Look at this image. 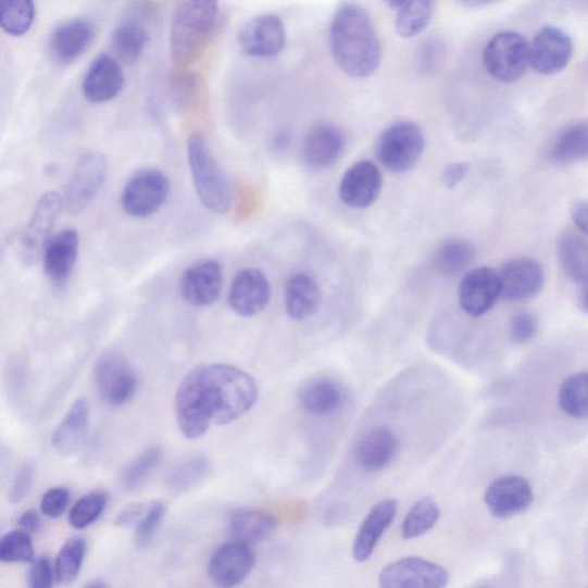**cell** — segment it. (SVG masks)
I'll return each instance as SVG.
<instances>
[{
    "label": "cell",
    "mask_w": 588,
    "mask_h": 588,
    "mask_svg": "<svg viewBox=\"0 0 588 588\" xmlns=\"http://www.w3.org/2000/svg\"><path fill=\"white\" fill-rule=\"evenodd\" d=\"M255 379L230 364L214 363L191 371L179 384L175 411L179 430L189 439L230 424L253 409Z\"/></svg>",
    "instance_id": "obj_1"
},
{
    "label": "cell",
    "mask_w": 588,
    "mask_h": 588,
    "mask_svg": "<svg viewBox=\"0 0 588 588\" xmlns=\"http://www.w3.org/2000/svg\"><path fill=\"white\" fill-rule=\"evenodd\" d=\"M330 49L336 65L353 78H366L377 71L380 43L366 9L354 2L337 9L330 27Z\"/></svg>",
    "instance_id": "obj_2"
},
{
    "label": "cell",
    "mask_w": 588,
    "mask_h": 588,
    "mask_svg": "<svg viewBox=\"0 0 588 588\" xmlns=\"http://www.w3.org/2000/svg\"><path fill=\"white\" fill-rule=\"evenodd\" d=\"M220 0H178L171 25V57L178 66L197 62L216 28Z\"/></svg>",
    "instance_id": "obj_3"
},
{
    "label": "cell",
    "mask_w": 588,
    "mask_h": 588,
    "mask_svg": "<svg viewBox=\"0 0 588 588\" xmlns=\"http://www.w3.org/2000/svg\"><path fill=\"white\" fill-rule=\"evenodd\" d=\"M188 159L201 204L215 214L228 213L233 204L230 180L204 136L193 135L189 138Z\"/></svg>",
    "instance_id": "obj_4"
},
{
    "label": "cell",
    "mask_w": 588,
    "mask_h": 588,
    "mask_svg": "<svg viewBox=\"0 0 588 588\" xmlns=\"http://www.w3.org/2000/svg\"><path fill=\"white\" fill-rule=\"evenodd\" d=\"M424 150V133L413 121H400L391 125L379 135L376 143L379 164L395 174L413 170Z\"/></svg>",
    "instance_id": "obj_5"
},
{
    "label": "cell",
    "mask_w": 588,
    "mask_h": 588,
    "mask_svg": "<svg viewBox=\"0 0 588 588\" xmlns=\"http://www.w3.org/2000/svg\"><path fill=\"white\" fill-rule=\"evenodd\" d=\"M483 64L486 72L500 83L513 84L531 65V48L521 34L503 32L486 46Z\"/></svg>",
    "instance_id": "obj_6"
},
{
    "label": "cell",
    "mask_w": 588,
    "mask_h": 588,
    "mask_svg": "<svg viewBox=\"0 0 588 588\" xmlns=\"http://www.w3.org/2000/svg\"><path fill=\"white\" fill-rule=\"evenodd\" d=\"M170 192V179L164 173L155 168L140 170L128 179L121 195V205L133 217H149L164 207Z\"/></svg>",
    "instance_id": "obj_7"
},
{
    "label": "cell",
    "mask_w": 588,
    "mask_h": 588,
    "mask_svg": "<svg viewBox=\"0 0 588 588\" xmlns=\"http://www.w3.org/2000/svg\"><path fill=\"white\" fill-rule=\"evenodd\" d=\"M108 174V161L99 152L91 151L79 157L63 196L64 209L72 215L85 211L101 187Z\"/></svg>",
    "instance_id": "obj_8"
},
{
    "label": "cell",
    "mask_w": 588,
    "mask_h": 588,
    "mask_svg": "<svg viewBox=\"0 0 588 588\" xmlns=\"http://www.w3.org/2000/svg\"><path fill=\"white\" fill-rule=\"evenodd\" d=\"M93 375L98 393L112 405H124L136 395L137 375L123 354L110 351L101 355Z\"/></svg>",
    "instance_id": "obj_9"
},
{
    "label": "cell",
    "mask_w": 588,
    "mask_h": 588,
    "mask_svg": "<svg viewBox=\"0 0 588 588\" xmlns=\"http://www.w3.org/2000/svg\"><path fill=\"white\" fill-rule=\"evenodd\" d=\"M64 209L63 196L48 192L39 199L35 212L20 240V254L26 265H34L43 257L53 229Z\"/></svg>",
    "instance_id": "obj_10"
},
{
    "label": "cell",
    "mask_w": 588,
    "mask_h": 588,
    "mask_svg": "<svg viewBox=\"0 0 588 588\" xmlns=\"http://www.w3.org/2000/svg\"><path fill=\"white\" fill-rule=\"evenodd\" d=\"M449 581V573L443 566L414 556L390 563L378 576L383 588H442Z\"/></svg>",
    "instance_id": "obj_11"
},
{
    "label": "cell",
    "mask_w": 588,
    "mask_h": 588,
    "mask_svg": "<svg viewBox=\"0 0 588 588\" xmlns=\"http://www.w3.org/2000/svg\"><path fill=\"white\" fill-rule=\"evenodd\" d=\"M254 565L252 546L233 539L214 552L209 563V575L217 586L234 587L249 577Z\"/></svg>",
    "instance_id": "obj_12"
},
{
    "label": "cell",
    "mask_w": 588,
    "mask_h": 588,
    "mask_svg": "<svg viewBox=\"0 0 588 588\" xmlns=\"http://www.w3.org/2000/svg\"><path fill=\"white\" fill-rule=\"evenodd\" d=\"M381 188L383 176L378 166L370 160H362L343 174L339 198L350 209H368L378 199Z\"/></svg>",
    "instance_id": "obj_13"
},
{
    "label": "cell",
    "mask_w": 588,
    "mask_h": 588,
    "mask_svg": "<svg viewBox=\"0 0 588 588\" xmlns=\"http://www.w3.org/2000/svg\"><path fill=\"white\" fill-rule=\"evenodd\" d=\"M501 297L499 273L479 267L463 276L459 288L460 306L466 314L479 317L490 312Z\"/></svg>",
    "instance_id": "obj_14"
},
{
    "label": "cell",
    "mask_w": 588,
    "mask_h": 588,
    "mask_svg": "<svg viewBox=\"0 0 588 588\" xmlns=\"http://www.w3.org/2000/svg\"><path fill=\"white\" fill-rule=\"evenodd\" d=\"M271 296L272 288L265 273L258 268H246L234 277L228 301L237 315L252 317L268 306Z\"/></svg>",
    "instance_id": "obj_15"
},
{
    "label": "cell",
    "mask_w": 588,
    "mask_h": 588,
    "mask_svg": "<svg viewBox=\"0 0 588 588\" xmlns=\"http://www.w3.org/2000/svg\"><path fill=\"white\" fill-rule=\"evenodd\" d=\"M239 46L253 58L276 57L286 47V27L274 14L253 17L239 33Z\"/></svg>",
    "instance_id": "obj_16"
},
{
    "label": "cell",
    "mask_w": 588,
    "mask_h": 588,
    "mask_svg": "<svg viewBox=\"0 0 588 588\" xmlns=\"http://www.w3.org/2000/svg\"><path fill=\"white\" fill-rule=\"evenodd\" d=\"M531 66L541 75H556L570 65L574 45L570 35L556 27H543L535 36Z\"/></svg>",
    "instance_id": "obj_17"
},
{
    "label": "cell",
    "mask_w": 588,
    "mask_h": 588,
    "mask_svg": "<svg viewBox=\"0 0 588 588\" xmlns=\"http://www.w3.org/2000/svg\"><path fill=\"white\" fill-rule=\"evenodd\" d=\"M125 83V73L118 60L109 53H101L85 75L83 93L90 103L104 104L123 91Z\"/></svg>",
    "instance_id": "obj_18"
},
{
    "label": "cell",
    "mask_w": 588,
    "mask_h": 588,
    "mask_svg": "<svg viewBox=\"0 0 588 588\" xmlns=\"http://www.w3.org/2000/svg\"><path fill=\"white\" fill-rule=\"evenodd\" d=\"M501 298L524 301L535 298L543 288L545 273L540 263L531 258L506 262L499 273Z\"/></svg>",
    "instance_id": "obj_19"
},
{
    "label": "cell",
    "mask_w": 588,
    "mask_h": 588,
    "mask_svg": "<svg viewBox=\"0 0 588 588\" xmlns=\"http://www.w3.org/2000/svg\"><path fill=\"white\" fill-rule=\"evenodd\" d=\"M347 147L343 132L329 124L313 127L301 148L303 164L312 171H326L333 167Z\"/></svg>",
    "instance_id": "obj_20"
},
{
    "label": "cell",
    "mask_w": 588,
    "mask_h": 588,
    "mask_svg": "<svg viewBox=\"0 0 588 588\" xmlns=\"http://www.w3.org/2000/svg\"><path fill=\"white\" fill-rule=\"evenodd\" d=\"M484 499L493 516L510 518L529 509L534 492L529 481L524 478L504 476L490 484Z\"/></svg>",
    "instance_id": "obj_21"
},
{
    "label": "cell",
    "mask_w": 588,
    "mask_h": 588,
    "mask_svg": "<svg viewBox=\"0 0 588 588\" xmlns=\"http://www.w3.org/2000/svg\"><path fill=\"white\" fill-rule=\"evenodd\" d=\"M223 283L220 263L214 260L200 261L182 275L179 290L189 305L208 308L218 299Z\"/></svg>",
    "instance_id": "obj_22"
},
{
    "label": "cell",
    "mask_w": 588,
    "mask_h": 588,
    "mask_svg": "<svg viewBox=\"0 0 588 588\" xmlns=\"http://www.w3.org/2000/svg\"><path fill=\"white\" fill-rule=\"evenodd\" d=\"M397 511L396 500H384L377 503L363 520L352 547L353 559L358 563L371 559L380 538L395 521Z\"/></svg>",
    "instance_id": "obj_23"
},
{
    "label": "cell",
    "mask_w": 588,
    "mask_h": 588,
    "mask_svg": "<svg viewBox=\"0 0 588 588\" xmlns=\"http://www.w3.org/2000/svg\"><path fill=\"white\" fill-rule=\"evenodd\" d=\"M93 36L95 28L88 20H70L53 30L49 45L50 51L57 62L71 64L87 51Z\"/></svg>",
    "instance_id": "obj_24"
},
{
    "label": "cell",
    "mask_w": 588,
    "mask_h": 588,
    "mask_svg": "<svg viewBox=\"0 0 588 588\" xmlns=\"http://www.w3.org/2000/svg\"><path fill=\"white\" fill-rule=\"evenodd\" d=\"M78 250L79 236L75 229H64L52 236L42 257L46 276L53 283L66 280L75 266Z\"/></svg>",
    "instance_id": "obj_25"
},
{
    "label": "cell",
    "mask_w": 588,
    "mask_h": 588,
    "mask_svg": "<svg viewBox=\"0 0 588 588\" xmlns=\"http://www.w3.org/2000/svg\"><path fill=\"white\" fill-rule=\"evenodd\" d=\"M89 403L77 399L52 436L53 448L63 455H72L84 448L89 431Z\"/></svg>",
    "instance_id": "obj_26"
},
{
    "label": "cell",
    "mask_w": 588,
    "mask_h": 588,
    "mask_svg": "<svg viewBox=\"0 0 588 588\" xmlns=\"http://www.w3.org/2000/svg\"><path fill=\"white\" fill-rule=\"evenodd\" d=\"M143 17L138 11H132L114 29L111 45L118 62L134 64L145 52L149 42V29Z\"/></svg>",
    "instance_id": "obj_27"
},
{
    "label": "cell",
    "mask_w": 588,
    "mask_h": 588,
    "mask_svg": "<svg viewBox=\"0 0 588 588\" xmlns=\"http://www.w3.org/2000/svg\"><path fill=\"white\" fill-rule=\"evenodd\" d=\"M399 440L387 428H377L364 435L356 446V460L366 472L387 468L398 453Z\"/></svg>",
    "instance_id": "obj_28"
},
{
    "label": "cell",
    "mask_w": 588,
    "mask_h": 588,
    "mask_svg": "<svg viewBox=\"0 0 588 588\" xmlns=\"http://www.w3.org/2000/svg\"><path fill=\"white\" fill-rule=\"evenodd\" d=\"M322 302L317 282L306 273L291 276L286 287V311L293 321H306L314 316Z\"/></svg>",
    "instance_id": "obj_29"
},
{
    "label": "cell",
    "mask_w": 588,
    "mask_h": 588,
    "mask_svg": "<svg viewBox=\"0 0 588 588\" xmlns=\"http://www.w3.org/2000/svg\"><path fill=\"white\" fill-rule=\"evenodd\" d=\"M298 399L303 411L313 415H329L341 408L343 392L335 380L317 378L301 388Z\"/></svg>",
    "instance_id": "obj_30"
},
{
    "label": "cell",
    "mask_w": 588,
    "mask_h": 588,
    "mask_svg": "<svg viewBox=\"0 0 588 588\" xmlns=\"http://www.w3.org/2000/svg\"><path fill=\"white\" fill-rule=\"evenodd\" d=\"M558 258L564 274L588 286V240L575 232H565L558 240Z\"/></svg>",
    "instance_id": "obj_31"
},
{
    "label": "cell",
    "mask_w": 588,
    "mask_h": 588,
    "mask_svg": "<svg viewBox=\"0 0 588 588\" xmlns=\"http://www.w3.org/2000/svg\"><path fill=\"white\" fill-rule=\"evenodd\" d=\"M277 525V520L268 513L240 510L230 516L229 533L234 540L252 546L271 537Z\"/></svg>",
    "instance_id": "obj_32"
},
{
    "label": "cell",
    "mask_w": 588,
    "mask_h": 588,
    "mask_svg": "<svg viewBox=\"0 0 588 588\" xmlns=\"http://www.w3.org/2000/svg\"><path fill=\"white\" fill-rule=\"evenodd\" d=\"M476 260V250L465 239H450L437 249L433 265L436 272L446 277H456L468 272Z\"/></svg>",
    "instance_id": "obj_33"
},
{
    "label": "cell",
    "mask_w": 588,
    "mask_h": 588,
    "mask_svg": "<svg viewBox=\"0 0 588 588\" xmlns=\"http://www.w3.org/2000/svg\"><path fill=\"white\" fill-rule=\"evenodd\" d=\"M554 164L570 165L588 159V124L580 123L562 130L551 148Z\"/></svg>",
    "instance_id": "obj_34"
},
{
    "label": "cell",
    "mask_w": 588,
    "mask_h": 588,
    "mask_svg": "<svg viewBox=\"0 0 588 588\" xmlns=\"http://www.w3.org/2000/svg\"><path fill=\"white\" fill-rule=\"evenodd\" d=\"M212 473V463L204 455H196L178 462L166 476L168 490L188 492L204 483Z\"/></svg>",
    "instance_id": "obj_35"
},
{
    "label": "cell",
    "mask_w": 588,
    "mask_h": 588,
    "mask_svg": "<svg viewBox=\"0 0 588 588\" xmlns=\"http://www.w3.org/2000/svg\"><path fill=\"white\" fill-rule=\"evenodd\" d=\"M436 3L437 0H405L397 15V33L403 38L420 35L429 26Z\"/></svg>",
    "instance_id": "obj_36"
},
{
    "label": "cell",
    "mask_w": 588,
    "mask_h": 588,
    "mask_svg": "<svg viewBox=\"0 0 588 588\" xmlns=\"http://www.w3.org/2000/svg\"><path fill=\"white\" fill-rule=\"evenodd\" d=\"M34 0H0V26L11 36L27 34L35 22Z\"/></svg>",
    "instance_id": "obj_37"
},
{
    "label": "cell",
    "mask_w": 588,
    "mask_h": 588,
    "mask_svg": "<svg viewBox=\"0 0 588 588\" xmlns=\"http://www.w3.org/2000/svg\"><path fill=\"white\" fill-rule=\"evenodd\" d=\"M559 403L566 415L588 418V373L575 374L562 384Z\"/></svg>",
    "instance_id": "obj_38"
},
{
    "label": "cell",
    "mask_w": 588,
    "mask_h": 588,
    "mask_svg": "<svg viewBox=\"0 0 588 588\" xmlns=\"http://www.w3.org/2000/svg\"><path fill=\"white\" fill-rule=\"evenodd\" d=\"M439 516L440 510L435 500L428 497L418 500L402 523L403 539L413 540L429 533L437 524Z\"/></svg>",
    "instance_id": "obj_39"
},
{
    "label": "cell",
    "mask_w": 588,
    "mask_h": 588,
    "mask_svg": "<svg viewBox=\"0 0 588 588\" xmlns=\"http://www.w3.org/2000/svg\"><path fill=\"white\" fill-rule=\"evenodd\" d=\"M87 553V542L83 538L68 540L60 550L55 563V579L60 584L74 581L84 565Z\"/></svg>",
    "instance_id": "obj_40"
},
{
    "label": "cell",
    "mask_w": 588,
    "mask_h": 588,
    "mask_svg": "<svg viewBox=\"0 0 588 588\" xmlns=\"http://www.w3.org/2000/svg\"><path fill=\"white\" fill-rule=\"evenodd\" d=\"M108 504L104 492H92L80 498L70 512V524L76 530H84L103 515Z\"/></svg>",
    "instance_id": "obj_41"
},
{
    "label": "cell",
    "mask_w": 588,
    "mask_h": 588,
    "mask_svg": "<svg viewBox=\"0 0 588 588\" xmlns=\"http://www.w3.org/2000/svg\"><path fill=\"white\" fill-rule=\"evenodd\" d=\"M162 459L159 448H152L141 453L128 466L123 476L125 489L133 491L143 485L158 468Z\"/></svg>",
    "instance_id": "obj_42"
},
{
    "label": "cell",
    "mask_w": 588,
    "mask_h": 588,
    "mask_svg": "<svg viewBox=\"0 0 588 588\" xmlns=\"http://www.w3.org/2000/svg\"><path fill=\"white\" fill-rule=\"evenodd\" d=\"M0 560L4 563H26L34 560V546L30 534L14 530L0 540Z\"/></svg>",
    "instance_id": "obj_43"
},
{
    "label": "cell",
    "mask_w": 588,
    "mask_h": 588,
    "mask_svg": "<svg viewBox=\"0 0 588 588\" xmlns=\"http://www.w3.org/2000/svg\"><path fill=\"white\" fill-rule=\"evenodd\" d=\"M165 515L166 506L164 503L153 502L148 505L143 516L136 523L135 541L140 549L147 547L153 539Z\"/></svg>",
    "instance_id": "obj_44"
},
{
    "label": "cell",
    "mask_w": 588,
    "mask_h": 588,
    "mask_svg": "<svg viewBox=\"0 0 588 588\" xmlns=\"http://www.w3.org/2000/svg\"><path fill=\"white\" fill-rule=\"evenodd\" d=\"M71 495L67 489L54 488L45 493L40 500V511L50 518L62 516L68 509Z\"/></svg>",
    "instance_id": "obj_45"
},
{
    "label": "cell",
    "mask_w": 588,
    "mask_h": 588,
    "mask_svg": "<svg viewBox=\"0 0 588 588\" xmlns=\"http://www.w3.org/2000/svg\"><path fill=\"white\" fill-rule=\"evenodd\" d=\"M29 586L33 588H50L55 579L54 564L47 556L33 560L29 575Z\"/></svg>",
    "instance_id": "obj_46"
},
{
    "label": "cell",
    "mask_w": 588,
    "mask_h": 588,
    "mask_svg": "<svg viewBox=\"0 0 588 588\" xmlns=\"http://www.w3.org/2000/svg\"><path fill=\"white\" fill-rule=\"evenodd\" d=\"M539 324L537 318L530 313H520L515 315L511 323V336L517 343L530 341L538 334Z\"/></svg>",
    "instance_id": "obj_47"
},
{
    "label": "cell",
    "mask_w": 588,
    "mask_h": 588,
    "mask_svg": "<svg viewBox=\"0 0 588 588\" xmlns=\"http://www.w3.org/2000/svg\"><path fill=\"white\" fill-rule=\"evenodd\" d=\"M35 470L30 463H26L15 474L11 490L9 493L12 502L24 500L32 490L34 484Z\"/></svg>",
    "instance_id": "obj_48"
},
{
    "label": "cell",
    "mask_w": 588,
    "mask_h": 588,
    "mask_svg": "<svg viewBox=\"0 0 588 588\" xmlns=\"http://www.w3.org/2000/svg\"><path fill=\"white\" fill-rule=\"evenodd\" d=\"M471 166L466 162H454V164L449 165L442 172V184L446 188L454 189L464 179L466 174L470 173Z\"/></svg>",
    "instance_id": "obj_49"
},
{
    "label": "cell",
    "mask_w": 588,
    "mask_h": 588,
    "mask_svg": "<svg viewBox=\"0 0 588 588\" xmlns=\"http://www.w3.org/2000/svg\"><path fill=\"white\" fill-rule=\"evenodd\" d=\"M148 505L143 503L128 505L127 509H125L117 515L115 520L116 525L126 526L133 523H137L139 518L146 513Z\"/></svg>",
    "instance_id": "obj_50"
},
{
    "label": "cell",
    "mask_w": 588,
    "mask_h": 588,
    "mask_svg": "<svg viewBox=\"0 0 588 588\" xmlns=\"http://www.w3.org/2000/svg\"><path fill=\"white\" fill-rule=\"evenodd\" d=\"M572 217L578 230L588 237V201L578 202L572 211Z\"/></svg>",
    "instance_id": "obj_51"
},
{
    "label": "cell",
    "mask_w": 588,
    "mask_h": 588,
    "mask_svg": "<svg viewBox=\"0 0 588 588\" xmlns=\"http://www.w3.org/2000/svg\"><path fill=\"white\" fill-rule=\"evenodd\" d=\"M17 524L28 534H37L42 527V520L35 511H27L20 516Z\"/></svg>",
    "instance_id": "obj_52"
},
{
    "label": "cell",
    "mask_w": 588,
    "mask_h": 588,
    "mask_svg": "<svg viewBox=\"0 0 588 588\" xmlns=\"http://www.w3.org/2000/svg\"><path fill=\"white\" fill-rule=\"evenodd\" d=\"M439 47L437 43L429 42L422 50V66L428 71L438 63Z\"/></svg>",
    "instance_id": "obj_53"
},
{
    "label": "cell",
    "mask_w": 588,
    "mask_h": 588,
    "mask_svg": "<svg viewBox=\"0 0 588 588\" xmlns=\"http://www.w3.org/2000/svg\"><path fill=\"white\" fill-rule=\"evenodd\" d=\"M460 4L466 9H476L497 2V0H459Z\"/></svg>",
    "instance_id": "obj_54"
},
{
    "label": "cell",
    "mask_w": 588,
    "mask_h": 588,
    "mask_svg": "<svg viewBox=\"0 0 588 588\" xmlns=\"http://www.w3.org/2000/svg\"><path fill=\"white\" fill-rule=\"evenodd\" d=\"M585 290L580 297V300H579V308L581 311H584L585 313H588V286L587 287H584Z\"/></svg>",
    "instance_id": "obj_55"
},
{
    "label": "cell",
    "mask_w": 588,
    "mask_h": 588,
    "mask_svg": "<svg viewBox=\"0 0 588 588\" xmlns=\"http://www.w3.org/2000/svg\"><path fill=\"white\" fill-rule=\"evenodd\" d=\"M405 0H384V3L391 9H400Z\"/></svg>",
    "instance_id": "obj_56"
}]
</instances>
